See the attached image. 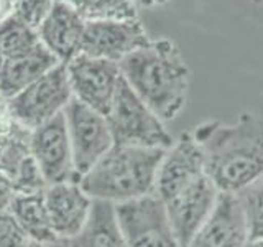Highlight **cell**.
<instances>
[{
  "mask_svg": "<svg viewBox=\"0 0 263 247\" xmlns=\"http://www.w3.org/2000/svg\"><path fill=\"white\" fill-rule=\"evenodd\" d=\"M5 102H7V99H5V97H4L2 94H0V107H2V105H4Z\"/></svg>",
  "mask_w": 263,
  "mask_h": 247,
  "instance_id": "30",
  "label": "cell"
},
{
  "mask_svg": "<svg viewBox=\"0 0 263 247\" xmlns=\"http://www.w3.org/2000/svg\"><path fill=\"white\" fill-rule=\"evenodd\" d=\"M202 175H205V168L201 145L193 134H183L163 155L156 175L155 195L166 203Z\"/></svg>",
  "mask_w": 263,
  "mask_h": 247,
  "instance_id": "13",
  "label": "cell"
},
{
  "mask_svg": "<svg viewBox=\"0 0 263 247\" xmlns=\"http://www.w3.org/2000/svg\"><path fill=\"white\" fill-rule=\"evenodd\" d=\"M105 119L109 122L114 145L168 150L175 142L164 122L138 97L123 78Z\"/></svg>",
  "mask_w": 263,
  "mask_h": 247,
  "instance_id": "4",
  "label": "cell"
},
{
  "mask_svg": "<svg viewBox=\"0 0 263 247\" xmlns=\"http://www.w3.org/2000/svg\"><path fill=\"white\" fill-rule=\"evenodd\" d=\"M30 156L28 129L18 126L10 135L0 137V208H8L15 195V180Z\"/></svg>",
  "mask_w": 263,
  "mask_h": 247,
  "instance_id": "19",
  "label": "cell"
},
{
  "mask_svg": "<svg viewBox=\"0 0 263 247\" xmlns=\"http://www.w3.org/2000/svg\"><path fill=\"white\" fill-rule=\"evenodd\" d=\"M78 181L114 147L105 115L72 97L64 109Z\"/></svg>",
  "mask_w": 263,
  "mask_h": 247,
  "instance_id": "7",
  "label": "cell"
},
{
  "mask_svg": "<svg viewBox=\"0 0 263 247\" xmlns=\"http://www.w3.org/2000/svg\"><path fill=\"white\" fill-rule=\"evenodd\" d=\"M115 213L127 247H183L155 193L115 204Z\"/></svg>",
  "mask_w": 263,
  "mask_h": 247,
  "instance_id": "6",
  "label": "cell"
},
{
  "mask_svg": "<svg viewBox=\"0 0 263 247\" xmlns=\"http://www.w3.org/2000/svg\"><path fill=\"white\" fill-rule=\"evenodd\" d=\"M204 168L220 193H240L263 175V120L243 112L235 122H204L193 132Z\"/></svg>",
  "mask_w": 263,
  "mask_h": 247,
  "instance_id": "1",
  "label": "cell"
},
{
  "mask_svg": "<svg viewBox=\"0 0 263 247\" xmlns=\"http://www.w3.org/2000/svg\"><path fill=\"white\" fill-rule=\"evenodd\" d=\"M250 229L237 195L220 193L209 218L187 247H247Z\"/></svg>",
  "mask_w": 263,
  "mask_h": 247,
  "instance_id": "12",
  "label": "cell"
},
{
  "mask_svg": "<svg viewBox=\"0 0 263 247\" xmlns=\"http://www.w3.org/2000/svg\"><path fill=\"white\" fill-rule=\"evenodd\" d=\"M150 38L137 19L86 20L81 53L120 63L127 55L145 46Z\"/></svg>",
  "mask_w": 263,
  "mask_h": 247,
  "instance_id": "10",
  "label": "cell"
},
{
  "mask_svg": "<svg viewBox=\"0 0 263 247\" xmlns=\"http://www.w3.org/2000/svg\"><path fill=\"white\" fill-rule=\"evenodd\" d=\"M86 19L64 0H58L53 10L38 27L40 41L61 64L81 53Z\"/></svg>",
  "mask_w": 263,
  "mask_h": 247,
  "instance_id": "15",
  "label": "cell"
},
{
  "mask_svg": "<svg viewBox=\"0 0 263 247\" xmlns=\"http://www.w3.org/2000/svg\"><path fill=\"white\" fill-rule=\"evenodd\" d=\"M30 153L43 175L46 185L76 181L72 148L64 114L30 130Z\"/></svg>",
  "mask_w": 263,
  "mask_h": 247,
  "instance_id": "9",
  "label": "cell"
},
{
  "mask_svg": "<svg viewBox=\"0 0 263 247\" xmlns=\"http://www.w3.org/2000/svg\"><path fill=\"white\" fill-rule=\"evenodd\" d=\"M28 237L16 224L12 213L0 208V247H28Z\"/></svg>",
  "mask_w": 263,
  "mask_h": 247,
  "instance_id": "24",
  "label": "cell"
},
{
  "mask_svg": "<svg viewBox=\"0 0 263 247\" xmlns=\"http://www.w3.org/2000/svg\"><path fill=\"white\" fill-rule=\"evenodd\" d=\"M64 66L72 97L107 115L122 81L119 63L79 53Z\"/></svg>",
  "mask_w": 263,
  "mask_h": 247,
  "instance_id": "8",
  "label": "cell"
},
{
  "mask_svg": "<svg viewBox=\"0 0 263 247\" xmlns=\"http://www.w3.org/2000/svg\"><path fill=\"white\" fill-rule=\"evenodd\" d=\"M13 10V0H0V23L12 15Z\"/></svg>",
  "mask_w": 263,
  "mask_h": 247,
  "instance_id": "25",
  "label": "cell"
},
{
  "mask_svg": "<svg viewBox=\"0 0 263 247\" xmlns=\"http://www.w3.org/2000/svg\"><path fill=\"white\" fill-rule=\"evenodd\" d=\"M7 209L30 242H51L58 239L49 221L45 191L13 195Z\"/></svg>",
  "mask_w": 263,
  "mask_h": 247,
  "instance_id": "18",
  "label": "cell"
},
{
  "mask_svg": "<svg viewBox=\"0 0 263 247\" xmlns=\"http://www.w3.org/2000/svg\"><path fill=\"white\" fill-rule=\"evenodd\" d=\"M69 244L71 247H127L117 221L115 204L92 200V209L86 226Z\"/></svg>",
  "mask_w": 263,
  "mask_h": 247,
  "instance_id": "17",
  "label": "cell"
},
{
  "mask_svg": "<svg viewBox=\"0 0 263 247\" xmlns=\"http://www.w3.org/2000/svg\"><path fill=\"white\" fill-rule=\"evenodd\" d=\"M122 78L163 122L175 120L189 94V68L170 38L152 40L119 63Z\"/></svg>",
  "mask_w": 263,
  "mask_h": 247,
  "instance_id": "2",
  "label": "cell"
},
{
  "mask_svg": "<svg viewBox=\"0 0 263 247\" xmlns=\"http://www.w3.org/2000/svg\"><path fill=\"white\" fill-rule=\"evenodd\" d=\"M28 247H71V244L66 239H56L51 242H30Z\"/></svg>",
  "mask_w": 263,
  "mask_h": 247,
  "instance_id": "26",
  "label": "cell"
},
{
  "mask_svg": "<svg viewBox=\"0 0 263 247\" xmlns=\"http://www.w3.org/2000/svg\"><path fill=\"white\" fill-rule=\"evenodd\" d=\"M86 20L137 19V7L130 0H64Z\"/></svg>",
  "mask_w": 263,
  "mask_h": 247,
  "instance_id": "21",
  "label": "cell"
},
{
  "mask_svg": "<svg viewBox=\"0 0 263 247\" xmlns=\"http://www.w3.org/2000/svg\"><path fill=\"white\" fill-rule=\"evenodd\" d=\"M56 2L58 0H13L12 15L38 30Z\"/></svg>",
  "mask_w": 263,
  "mask_h": 247,
  "instance_id": "23",
  "label": "cell"
},
{
  "mask_svg": "<svg viewBox=\"0 0 263 247\" xmlns=\"http://www.w3.org/2000/svg\"><path fill=\"white\" fill-rule=\"evenodd\" d=\"M135 7H158L166 4L168 0H130Z\"/></svg>",
  "mask_w": 263,
  "mask_h": 247,
  "instance_id": "27",
  "label": "cell"
},
{
  "mask_svg": "<svg viewBox=\"0 0 263 247\" xmlns=\"http://www.w3.org/2000/svg\"><path fill=\"white\" fill-rule=\"evenodd\" d=\"M247 247H263V241H250Z\"/></svg>",
  "mask_w": 263,
  "mask_h": 247,
  "instance_id": "28",
  "label": "cell"
},
{
  "mask_svg": "<svg viewBox=\"0 0 263 247\" xmlns=\"http://www.w3.org/2000/svg\"><path fill=\"white\" fill-rule=\"evenodd\" d=\"M72 99L68 71L64 64H56L22 93L8 99L13 119L22 127L33 130L41 123L63 114Z\"/></svg>",
  "mask_w": 263,
  "mask_h": 247,
  "instance_id": "5",
  "label": "cell"
},
{
  "mask_svg": "<svg viewBox=\"0 0 263 247\" xmlns=\"http://www.w3.org/2000/svg\"><path fill=\"white\" fill-rule=\"evenodd\" d=\"M56 64H60V61L43 45L27 55L7 58L0 71V94L8 101L53 69Z\"/></svg>",
  "mask_w": 263,
  "mask_h": 247,
  "instance_id": "16",
  "label": "cell"
},
{
  "mask_svg": "<svg viewBox=\"0 0 263 247\" xmlns=\"http://www.w3.org/2000/svg\"><path fill=\"white\" fill-rule=\"evenodd\" d=\"M219 195L220 191L205 173L164 203L173 231L183 247H187L204 221L209 218Z\"/></svg>",
  "mask_w": 263,
  "mask_h": 247,
  "instance_id": "11",
  "label": "cell"
},
{
  "mask_svg": "<svg viewBox=\"0 0 263 247\" xmlns=\"http://www.w3.org/2000/svg\"><path fill=\"white\" fill-rule=\"evenodd\" d=\"M41 45L38 30L10 15L0 23V51L4 58L27 55Z\"/></svg>",
  "mask_w": 263,
  "mask_h": 247,
  "instance_id": "20",
  "label": "cell"
},
{
  "mask_svg": "<svg viewBox=\"0 0 263 247\" xmlns=\"http://www.w3.org/2000/svg\"><path fill=\"white\" fill-rule=\"evenodd\" d=\"M164 152L163 148L114 145L79 180V185L92 200L114 204L152 195Z\"/></svg>",
  "mask_w": 263,
  "mask_h": 247,
  "instance_id": "3",
  "label": "cell"
},
{
  "mask_svg": "<svg viewBox=\"0 0 263 247\" xmlns=\"http://www.w3.org/2000/svg\"><path fill=\"white\" fill-rule=\"evenodd\" d=\"M4 61H5V58H4L2 51H0V71H2V66H4Z\"/></svg>",
  "mask_w": 263,
  "mask_h": 247,
  "instance_id": "29",
  "label": "cell"
},
{
  "mask_svg": "<svg viewBox=\"0 0 263 247\" xmlns=\"http://www.w3.org/2000/svg\"><path fill=\"white\" fill-rule=\"evenodd\" d=\"M253 2H257V4H258V2H263V0H253Z\"/></svg>",
  "mask_w": 263,
  "mask_h": 247,
  "instance_id": "31",
  "label": "cell"
},
{
  "mask_svg": "<svg viewBox=\"0 0 263 247\" xmlns=\"http://www.w3.org/2000/svg\"><path fill=\"white\" fill-rule=\"evenodd\" d=\"M250 229V241H263V175L237 193Z\"/></svg>",
  "mask_w": 263,
  "mask_h": 247,
  "instance_id": "22",
  "label": "cell"
},
{
  "mask_svg": "<svg viewBox=\"0 0 263 247\" xmlns=\"http://www.w3.org/2000/svg\"><path fill=\"white\" fill-rule=\"evenodd\" d=\"M45 201L56 237L66 241L81 233L92 209V198L76 181L49 185L45 189Z\"/></svg>",
  "mask_w": 263,
  "mask_h": 247,
  "instance_id": "14",
  "label": "cell"
}]
</instances>
